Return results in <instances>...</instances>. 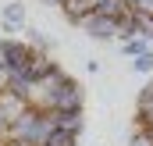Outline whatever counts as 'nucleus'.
<instances>
[{"mask_svg":"<svg viewBox=\"0 0 153 146\" xmlns=\"http://www.w3.org/2000/svg\"><path fill=\"white\" fill-rule=\"evenodd\" d=\"M50 132H53V125H50V118H46V110H32L25 107L14 121H11V128H7V143H22V146H43L50 139Z\"/></svg>","mask_w":153,"mask_h":146,"instance_id":"obj_1","label":"nucleus"},{"mask_svg":"<svg viewBox=\"0 0 153 146\" xmlns=\"http://www.w3.org/2000/svg\"><path fill=\"white\" fill-rule=\"evenodd\" d=\"M82 104H85V93H82V86H78L75 78L68 75V82L57 86V93H53V107H50V110H82Z\"/></svg>","mask_w":153,"mask_h":146,"instance_id":"obj_2","label":"nucleus"},{"mask_svg":"<svg viewBox=\"0 0 153 146\" xmlns=\"http://www.w3.org/2000/svg\"><path fill=\"white\" fill-rule=\"evenodd\" d=\"M46 118H50V125H53V128L71 132V136H82V128H85L82 110H46Z\"/></svg>","mask_w":153,"mask_h":146,"instance_id":"obj_3","label":"nucleus"},{"mask_svg":"<svg viewBox=\"0 0 153 146\" xmlns=\"http://www.w3.org/2000/svg\"><path fill=\"white\" fill-rule=\"evenodd\" d=\"M82 29H85L93 39H114V36H117V22H114V18H103V14H96V11H93L85 22H82Z\"/></svg>","mask_w":153,"mask_h":146,"instance_id":"obj_4","label":"nucleus"},{"mask_svg":"<svg viewBox=\"0 0 153 146\" xmlns=\"http://www.w3.org/2000/svg\"><path fill=\"white\" fill-rule=\"evenodd\" d=\"M0 25H4V32H22L25 29V4L22 0H11L0 11Z\"/></svg>","mask_w":153,"mask_h":146,"instance_id":"obj_5","label":"nucleus"},{"mask_svg":"<svg viewBox=\"0 0 153 146\" xmlns=\"http://www.w3.org/2000/svg\"><path fill=\"white\" fill-rule=\"evenodd\" d=\"M25 72H29V75L39 82V78H46V75L57 72V61H53L46 50H32V57H29V68H25Z\"/></svg>","mask_w":153,"mask_h":146,"instance_id":"obj_6","label":"nucleus"},{"mask_svg":"<svg viewBox=\"0 0 153 146\" xmlns=\"http://www.w3.org/2000/svg\"><path fill=\"white\" fill-rule=\"evenodd\" d=\"M61 11H64V18H68V22L82 25V22L93 14V4H89V0H61Z\"/></svg>","mask_w":153,"mask_h":146,"instance_id":"obj_7","label":"nucleus"},{"mask_svg":"<svg viewBox=\"0 0 153 146\" xmlns=\"http://www.w3.org/2000/svg\"><path fill=\"white\" fill-rule=\"evenodd\" d=\"M96 14H103V18H125V14H132V11H128V4H125V0H100V4H96Z\"/></svg>","mask_w":153,"mask_h":146,"instance_id":"obj_8","label":"nucleus"},{"mask_svg":"<svg viewBox=\"0 0 153 146\" xmlns=\"http://www.w3.org/2000/svg\"><path fill=\"white\" fill-rule=\"evenodd\" d=\"M135 36L146 43L153 39V14H135Z\"/></svg>","mask_w":153,"mask_h":146,"instance_id":"obj_9","label":"nucleus"},{"mask_svg":"<svg viewBox=\"0 0 153 146\" xmlns=\"http://www.w3.org/2000/svg\"><path fill=\"white\" fill-rule=\"evenodd\" d=\"M75 143H78V136H71V132H61V128H53V132H50V139H46L43 146H75Z\"/></svg>","mask_w":153,"mask_h":146,"instance_id":"obj_10","label":"nucleus"},{"mask_svg":"<svg viewBox=\"0 0 153 146\" xmlns=\"http://www.w3.org/2000/svg\"><path fill=\"white\" fill-rule=\"evenodd\" d=\"M146 50H150V43H146V39H128V43H121V54H125V57H132V61H135L139 54H146Z\"/></svg>","mask_w":153,"mask_h":146,"instance_id":"obj_11","label":"nucleus"},{"mask_svg":"<svg viewBox=\"0 0 153 146\" xmlns=\"http://www.w3.org/2000/svg\"><path fill=\"white\" fill-rule=\"evenodd\" d=\"M128 146H153V132H146L143 125H135V128H132V139H128Z\"/></svg>","mask_w":153,"mask_h":146,"instance_id":"obj_12","label":"nucleus"},{"mask_svg":"<svg viewBox=\"0 0 153 146\" xmlns=\"http://www.w3.org/2000/svg\"><path fill=\"white\" fill-rule=\"evenodd\" d=\"M132 68H135L139 75H150V72H153V50H146V54H139V57L132 61Z\"/></svg>","mask_w":153,"mask_h":146,"instance_id":"obj_13","label":"nucleus"},{"mask_svg":"<svg viewBox=\"0 0 153 146\" xmlns=\"http://www.w3.org/2000/svg\"><path fill=\"white\" fill-rule=\"evenodd\" d=\"M132 14H153V0H125Z\"/></svg>","mask_w":153,"mask_h":146,"instance_id":"obj_14","label":"nucleus"},{"mask_svg":"<svg viewBox=\"0 0 153 146\" xmlns=\"http://www.w3.org/2000/svg\"><path fill=\"white\" fill-rule=\"evenodd\" d=\"M11 121H14V118H11V114H7V110L0 107V143H4V139H7V128H11Z\"/></svg>","mask_w":153,"mask_h":146,"instance_id":"obj_15","label":"nucleus"},{"mask_svg":"<svg viewBox=\"0 0 153 146\" xmlns=\"http://www.w3.org/2000/svg\"><path fill=\"white\" fill-rule=\"evenodd\" d=\"M43 4H61V0H43Z\"/></svg>","mask_w":153,"mask_h":146,"instance_id":"obj_16","label":"nucleus"}]
</instances>
